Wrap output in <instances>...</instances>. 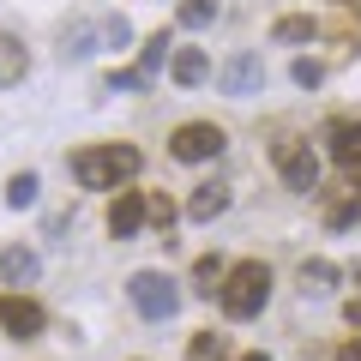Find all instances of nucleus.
Returning <instances> with one entry per match:
<instances>
[{
  "instance_id": "obj_12",
  "label": "nucleus",
  "mask_w": 361,
  "mask_h": 361,
  "mask_svg": "<svg viewBox=\"0 0 361 361\" xmlns=\"http://www.w3.org/2000/svg\"><path fill=\"white\" fill-rule=\"evenodd\" d=\"M295 283H301V295H331V289H337V265H331V259H301Z\"/></svg>"
},
{
  "instance_id": "obj_11",
  "label": "nucleus",
  "mask_w": 361,
  "mask_h": 361,
  "mask_svg": "<svg viewBox=\"0 0 361 361\" xmlns=\"http://www.w3.org/2000/svg\"><path fill=\"white\" fill-rule=\"evenodd\" d=\"M223 211H229V187H223V180H211V187H199V193L187 199V217L193 223H217Z\"/></svg>"
},
{
  "instance_id": "obj_2",
  "label": "nucleus",
  "mask_w": 361,
  "mask_h": 361,
  "mask_svg": "<svg viewBox=\"0 0 361 361\" xmlns=\"http://www.w3.org/2000/svg\"><path fill=\"white\" fill-rule=\"evenodd\" d=\"M217 301H223L229 319H253V313H265V301H271V265H265V259H241V265H229Z\"/></svg>"
},
{
  "instance_id": "obj_19",
  "label": "nucleus",
  "mask_w": 361,
  "mask_h": 361,
  "mask_svg": "<svg viewBox=\"0 0 361 361\" xmlns=\"http://www.w3.org/2000/svg\"><path fill=\"white\" fill-rule=\"evenodd\" d=\"M217 18V0H180V25L187 30H205Z\"/></svg>"
},
{
  "instance_id": "obj_28",
  "label": "nucleus",
  "mask_w": 361,
  "mask_h": 361,
  "mask_svg": "<svg viewBox=\"0 0 361 361\" xmlns=\"http://www.w3.org/2000/svg\"><path fill=\"white\" fill-rule=\"evenodd\" d=\"M343 313H349V325H355V331H361V295H355V301H349V307H343Z\"/></svg>"
},
{
  "instance_id": "obj_4",
  "label": "nucleus",
  "mask_w": 361,
  "mask_h": 361,
  "mask_svg": "<svg viewBox=\"0 0 361 361\" xmlns=\"http://www.w3.org/2000/svg\"><path fill=\"white\" fill-rule=\"evenodd\" d=\"M223 145H229V133L217 121H187V127L169 133V157L175 163H211V157H223Z\"/></svg>"
},
{
  "instance_id": "obj_8",
  "label": "nucleus",
  "mask_w": 361,
  "mask_h": 361,
  "mask_svg": "<svg viewBox=\"0 0 361 361\" xmlns=\"http://www.w3.org/2000/svg\"><path fill=\"white\" fill-rule=\"evenodd\" d=\"M139 229H145V193H121L115 205H109V235H115V241H133Z\"/></svg>"
},
{
  "instance_id": "obj_22",
  "label": "nucleus",
  "mask_w": 361,
  "mask_h": 361,
  "mask_svg": "<svg viewBox=\"0 0 361 361\" xmlns=\"http://www.w3.org/2000/svg\"><path fill=\"white\" fill-rule=\"evenodd\" d=\"M66 54H73V61H85V54H97V30H90V25H78L73 37H66Z\"/></svg>"
},
{
  "instance_id": "obj_32",
  "label": "nucleus",
  "mask_w": 361,
  "mask_h": 361,
  "mask_svg": "<svg viewBox=\"0 0 361 361\" xmlns=\"http://www.w3.org/2000/svg\"><path fill=\"white\" fill-rule=\"evenodd\" d=\"M355 13H361V0H355Z\"/></svg>"
},
{
  "instance_id": "obj_15",
  "label": "nucleus",
  "mask_w": 361,
  "mask_h": 361,
  "mask_svg": "<svg viewBox=\"0 0 361 361\" xmlns=\"http://www.w3.org/2000/svg\"><path fill=\"white\" fill-rule=\"evenodd\" d=\"M331 157H337V163H349V169L361 163V121H349V127L331 133Z\"/></svg>"
},
{
  "instance_id": "obj_30",
  "label": "nucleus",
  "mask_w": 361,
  "mask_h": 361,
  "mask_svg": "<svg viewBox=\"0 0 361 361\" xmlns=\"http://www.w3.org/2000/svg\"><path fill=\"white\" fill-rule=\"evenodd\" d=\"M355 187H361V163H355Z\"/></svg>"
},
{
  "instance_id": "obj_29",
  "label": "nucleus",
  "mask_w": 361,
  "mask_h": 361,
  "mask_svg": "<svg viewBox=\"0 0 361 361\" xmlns=\"http://www.w3.org/2000/svg\"><path fill=\"white\" fill-rule=\"evenodd\" d=\"M241 361H271V355H265V349H253V355H241Z\"/></svg>"
},
{
  "instance_id": "obj_6",
  "label": "nucleus",
  "mask_w": 361,
  "mask_h": 361,
  "mask_svg": "<svg viewBox=\"0 0 361 361\" xmlns=\"http://www.w3.org/2000/svg\"><path fill=\"white\" fill-rule=\"evenodd\" d=\"M217 90L223 97H253V90H265V61L259 54H235V61L217 66Z\"/></svg>"
},
{
  "instance_id": "obj_14",
  "label": "nucleus",
  "mask_w": 361,
  "mask_h": 361,
  "mask_svg": "<svg viewBox=\"0 0 361 361\" xmlns=\"http://www.w3.org/2000/svg\"><path fill=\"white\" fill-rule=\"evenodd\" d=\"M223 277H229V265H223L217 253H205V259L193 265V295H217V289H223Z\"/></svg>"
},
{
  "instance_id": "obj_3",
  "label": "nucleus",
  "mask_w": 361,
  "mask_h": 361,
  "mask_svg": "<svg viewBox=\"0 0 361 361\" xmlns=\"http://www.w3.org/2000/svg\"><path fill=\"white\" fill-rule=\"evenodd\" d=\"M127 301H133V313H139V319H175L180 283H175V277H163V271H133Z\"/></svg>"
},
{
  "instance_id": "obj_20",
  "label": "nucleus",
  "mask_w": 361,
  "mask_h": 361,
  "mask_svg": "<svg viewBox=\"0 0 361 361\" xmlns=\"http://www.w3.org/2000/svg\"><path fill=\"white\" fill-rule=\"evenodd\" d=\"M163 54H169V30H157V37L145 42V49H139V73H145V78H157V66H163Z\"/></svg>"
},
{
  "instance_id": "obj_1",
  "label": "nucleus",
  "mask_w": 361,
  "mask_h": 361,
  "mask_svg": "<svg viewBox=\"0 0 361 361\" xmlns=\"http://www.w3.org/2000/svg\"><path fill=\"white\" fill-rule=\"evenodd\" d=\"M145 157L133 151V145H90V151L73 157V180L78 187H90V193H103V187H121V180L139 175Z\"/></svg>"
},
{
  "instance_id": "obj_5",
  "label": "nucleus",
  "mask_w": 361,
  "mask_h": 361,
  "mask_svg": "<svg viewBox=\"0 0 361 361\" xmlns=\"http://www.w3.org/2000/svg\"><path fill=\"white\" fill-rule=\"evenodd\" d=\"M277 175H283L295 193H313V187H319V157H313V145L283 139L277 145Z\"/></svg>"
},
{
  "instance_id": "obj_10",
  "label": "nucleus",
  "mask_w": 361,
  "mask_h": 361,
  "mask_svg": "<svg viewBox=\"0 0 361 361\" xmlns=\"http://www.w3.org/2000/svg\"><path fill=\"white\" fill-rule=\"evenodd\" d=\"M25 73H30V54H25V42H18V37H6V30H0V90L25 85Z\"/></svg>"
},
{
  "instance_id": "obj_16",
  "label": "nucleus",
  "mask_w": 361,
  "mask_h": 361,
  "mask_svg": "<svg viewBox=\"0 0 361 361\" xmlns=\"http://www.w3.org/2000/svg\"><path fill=\"white\" fill-rule=\"evenodd\" d=\"M313 18H301V13H289V18H277V25H271V42H313Z\"/></svg>"
},
{
  "instance_id": "obj_9",
  "label": "nucleus",
  "mask_w": 361,
  "mask_h": 361,
  "mask_svg": "<svg viewBox=\"0 0 361 361\" xmlns=\"http://www.w3.org/2000/svg\"><path fill=\"white\" fill-rule=\"evenodd\" d=\"M37 271H42V259L30 253V247H6V253H0V283H6V289L37 283Z\"/></svg>"
},
{
  "instance_id": "obj_25",
  "label": "nucleus",
  "mask_w": 361,
  "mask_h": 361,
  "mask_svg": "<svg viewBox=\"0 0 361 361\" xmlns=\"http://www.w3.org/2000/svg\"><path fill=\"white\" fill-rule=\"evenodd\" d=\"M145 223H175V205H169V199H145Z\"/></svg>"
},
{
  "instance_id": "obj_24",
  "label": "nucleus",
  "mask_w": 361,
  "mask_h": 361,
  "mask_svg": "<svg viewBox=\"0 0 361 361\" xmlns=\"http://www.w3.org/2000/svg\"><path fill=\"white\" fill-rule=\"evenodd\" d=\"M355 217H361V193H355V199H343V205H331V217H325V223H331V229H349Z\"/></svg>"
},
{
  "instance_id": "obj_17",
  "label": "nucleus",
  "mask_w": 361,
  "mask_h": 361,
  "mask_svg": "<svg viewBox=\"0 0 361 361\" xmlns=\"http://www.w3.org/2000/svg\"><path fill=\"white\" fill-rule=\"evenodd\" d=\"M37 193H42V180L30 175V169H25V175H13V180H6V205H13V211L37 205Z\"/></svg>"
},
{
  "instance_id": "obj_18",
  "label": "nucleus",
  "mask_w": 361,
  "mask_h": 361,
  "mask_svg": "<svg viewBox=\"0 0 361 361\" xmlns=\"http://www.w3.org/2000/svg\"><path fill=\"white\" fill-rule=\"evenodd\" d=\"M187 361H229V337L199 331V337H193V349H187Z\"/></svg>"
},
{
  "instance_id": "obj_26",
  "label": "nucleus",
  "mask_w": 361,
  "mask_h": 361,
  "mask_svg": "<svg viewBox=\"0 0 361 361\" xmlns=\"http://www.w3.org/2000/svg\"><path fill=\"white\" fill-rule=\"evenodd\" d=\"M109 42H115V49H127V42H133V25H127V18H109Z\"/></svg>"
},
{
  "instance_id": "obj_23",
  "label": "nucleus",
  "mask_w": 361,
  "mask_h": 361,
  "mask_svg": "<svg viewBox=\"0 0 361 361\" xmlns=\"http://www.w3.org/2000/svg\"><path fill=\"white\" fill-rule=\"evenodd\" d=\"M109 90H151V78H145L139 66H121V73L109 78Z\"/></svg>"
},
{
  "instance_id": "obj_13",
  "label": "nucleus",
  "mask_w": 361,
  "mask_h": 361,
  "mask_svg": "<svg viewBox=\"0 0 361 361\" xmlns=\"http://www.w3.org/2000/svg\"><path fill=\"white\" fill-rule=\"evenodd\" d=\"M169 78H175L180 90L205 85V78H211V61H205V49H180V54H175V66H169Z\"/></svg>"
},
{
  "instance_id": "obj_27",
  "label": "nucleus",
  "mask_w": 361,
  "mask_h": 361,
  "mask_svg": "<svg viewBox=\"0 0 361 361\" xmlns=\"http://www.w3.org/2000/svg\"><path fill=\"white\" fill-rule=\"evenodd\" d=\"M337 361H361V337H349V343L337 349Z\"/></svg>"
},
{
  "instance_id": "obj_21",
  "label": "nucleus",
  "mask_w": 361,
  "mask_h": 361,
  "mask_svg": "<svg viewBox=\"0 0 361 361\" xmlns=\"http://www.w3.org/2000/svg\"><path fill=\"white\" fill-rule=\"evenodd\" d=\"M289 78H295L301 90H319V85H325V66H319V61H307V54H301V61L289 66Z\"/></svg>"
},
{
  "instance_id": "obj_31",
  "label": "nucleus",
  "mask_w": 361,
  "mask_h": 361,
  "mask_svg": "<svg viewBox=\"0 0 361 361\" xmlns=\"http://www.w3.org/2000/svg\"><path fill=\"white\" fill-rule=\"evenodd\" d=\"M355 283H361V271H355Z\"/></svg>"
},
{
  "instance_id": "obj_7",
  "label": "nucleus",
  "mask_w": 361,
  "mask_h": 361,
  "mask_svg": "<svg viewBox=\"0 0 361 361\" xmlns=\"http://www.w3.org/2000/svg\"><path fill=\"white\" fill-rule=\"evenodd\" d=\"M42 325H49V313L30 295H0V331L6 337H42Z\"/></svg>"
}]
</instances>
